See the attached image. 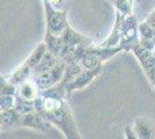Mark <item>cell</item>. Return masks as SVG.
<instances>
[{
	"instance_id": "1",
	"label": "cell",
	"mask_w": 155,
	"mask_h": 139,
	"mask_svg": "<svg viewBox=\"0 0 155 139\" xmlns=\"http://www.w3.org/2000/svg\"><path fill=\"white\" fill-rule=\"evenodd\" d=\"M34 103L35 110L41 114L51 125L59 129L65 138H80L71 110L64 99L38 95L34 100Z\"/></svg>"
},
{
	"instance_id": "2",
	"label": "cell",
	"mask_w": 155,
	"mask_h": 139,
	"mask_svg": "<svg viewBox=\"0 0 155 139\" xmlns=\"http://www.w3.org/2000/svg\"><path fill=\"white\" fill-rule=\"evenodd\" d=\"M43 2H44V11H45L46 33L61 37L70 27L66 11L57 9L56 7L52 6V4L49 0H43Z\"/></svg>"
},
{
	"instance_id": "3",
	"label": "cell",
	"mask_w": 155,
	"mask_h": 139,
	"mask_svg": "<svg viewBox=\"0 0 155 139\" xmlns=\"http://www.w3.org/2000/svg\"><path fill=\"white\" fill-rule=\"evenodd\" d=\"M66 66H67V63L61 59L52 68L41 71V72H32V80L36 84V86L38 87L39 91L51 88V87L58 85L63 80Z\"/></svg>"
},
{
	"instance_id": "4",
	"label": "cell",
	"mask_w": 155,
	"mask_h": 139,
	"mask_svg": "<svg viewBox=\"0 0 155 139\" xmlns=\"http://www.w3.org/2000/svg\"><path fill=\"white\" fill-rule=\"evenodd\" d=\"M131 51L134 53L136 57L139 59L142 68H143V72L147 75L150 84L155 88V56L153 51H149L147 49H145L141 45L140 41L133 45Z\"/></svg>"
},
{
	"instance_id": "5",
	"label": "cell",
	"mask_w": 155,
	"mask_h": 139,
	"mask_svg": "<svg viewBox=\"0 0 155 139\" xmlns=\"http://www.w3.org/2000/svg\"><path fill=\"white\" fill-rule=\"evenodd\" d=\"M138 25H137L136 18L133 15H129L125 18L122 28V38L119 45L123 48L124 51H131L133 45L138 43Z\"/></svg>"
},
{
	"instance_id": "6",
	"label": "cell",
	"mask_w": 155,
	"mask_h": 139,
	"mask_svg": "<svg viewBox=\"0 0 155 139\" xmlns=\"http://www.w3.org/2000/svg\"><path fill=\"white\" fill-rule=\"evenodd\" d=\"M101 67H97L95 70H84L75 79L72 80L70 84H67L65 86L66 91H67V94H71L72 92H74L77 89H82V88L88 86L91 81L100 74Z\"/></svg>"
},
{
	"instance_id": "7",
	"label": "cell",
	"mask_w": 155,
	"mask_h": 139,
	"mask_svg": "<svg viewBox=\"0 0 155 139\" xmlns=\"http://www.w3.org/2000/svg\"><path fill=\"white\" fill-rule=\"evenodd\" d=\"M50 125L51 124L36 110L21 115L20 127H28V129H32V130L45 131L48 127H50Z\"/></svg>"
},
{
	"instance_id": "8",
	"label": "cell",
	"mask_w": 155,
	"mask_h": 139,
	"mask_svg": "<svg viewBox=\"0 0 155 139\" xmlns=\"http://www.w3.org/2000/svg\"><path fill=\"white\" fill-rule=\"evenodd\" d=\"M133 131L138 139H154L155 126L146 117H139L133 123Z\"/></svg>"
},
{
	"instance_id": "9",
	"label": "cell",
	"mask_w": 155,
	"mask_h": 139,
	"mask_svg": "<svg viewBox=\"0 0 155 139\" xmlns=\"http://www.w3.org/2000/svg\"><path fill=\"white\" fill-rule=\"evenodd\" d=\"M21 122V114L15 109H6L1 110V130H11L14 127H20Z\"/></svg>"
},
{
	"instance_id": "10",
	"label": "cell",
	"mask_w": 155,
	"mask_h": 139,
	"mask_svg": "<svg viewBox=\"0 0 155 139\" xmlns=\"http://www.w3.org/2000/svg\"><path fill=\"white\" fill-rule=\"evenodd\" d=\"M16 95H19V96L23 98V99L34 101L39 95V89L38 87L36 86V84L34 82V80H31V81L27 80V81L22 82L21 85L18 86Z\"/></svg>"
},
{
	"instance_id": "11",
	"label": "cell",
	"mask_w": 155,
	"mask_h": 139,
	"mask_svg": "<svg viewBox=\"0 0 155 139\" xmlns=\"http://www.w3.org/2000/svg\"><path fill=\"white\" fill-rule=\"evenodd\" d=\"M31 74H32V68L25 61L21 66L18 67V68L11 74V77H9L8 79L11 80L14 85L19 86L22 82L29 80V77H30Z\"/></svg>"
},
{
	"instance_id": "12",
	"label": "cell",
	"mask_w": 155,
	"mask_h": 139,
	"mask_svg": "<svg viewBox=\"0 0 155 139\" xmlns=\"http://www.w3.org/2000/svg\"><path fill=\"white\" fill-rule=\"evenodd\" d=\"M46 51H48V46H46L45 42L44 43H41L39 45L36 46V49L32 51L31 55L27 58L26 63L34 70L41 63V60L43 59V57H44V55L46 53Z\"/></svg>"
},
{
	"instance_id": "13",
	"label": "cell",
	"mask_w": 155,
	"mask_h": 139,
	"mask_svg": "<svg viewBox=\"0 0 155 139\" xmlns=\"http://www.w3.org/2000/svg\"><path fill=\"white\" fill-rule=\"evenodd\" d=\"M14 108H15L21 115H25V114L31 113V111L35 110V103H34V101L23 99V98H21L19 95H16Z\"/></svg>"
},
{
	"instance_id": "14",
	"label": "cell",
	"mask_w": 155,
	"mask_h": 139,
	"mask_svg": "<svg viewBox=\"0 0 155 139\" xmlns=\"http://www.w3.org/2000/svg\"><path fill=\"white\" fill-rule=\"evenodd\" d=\"M112 6L116 8V12L122 13L125 16L132 15L133 0H110Z\"/></svg>"
},
{
	"instance_id": "15",
	"label": "cell",
	"mask_w": 155,
	"mask_h": 139,
	"mask_svg": "<svg viewBox=\"0 0 155 139\" xmlns=\"http://www.w3.org/2000/svg\"><path fill=\"white\" fill-rule=\"evenodd\" d=\"M138 30H139L140 38H152V40H154V30H153V28L147 20L138 26Z\"/></svg>"
},
{
	"instance_id": "16",
	"label": "cell",
	"mask_w": 155,
	"mask_h": 139,
	"mask_svg": "<svg viewBox=\"0 0 155 139\" xmlns=\"http://www.w3.org/2000/svg\"><path fill=\"white\" fill-rule=\"evenodd\" d=\"M15 98H16V95H4V94H1V98H0V108H1V110L14 108Z\"/></svg>"
},
{
	"instance_id": "17",
	"label": "cell",
	"mask_w": 155,
	"mask_h": 139,
	"mask_svg": "<svg viewBox=\"0 0 155 139\" xmlns=\"http://www.w3.org/2000/svg\"><path fill=\"white\" fill-rule=\"evenodd\" d=\"M125 133H126V138H137L136 133L133 131V127L132 126H127L125 129Z\"/></svg>"
}]
</instances>
